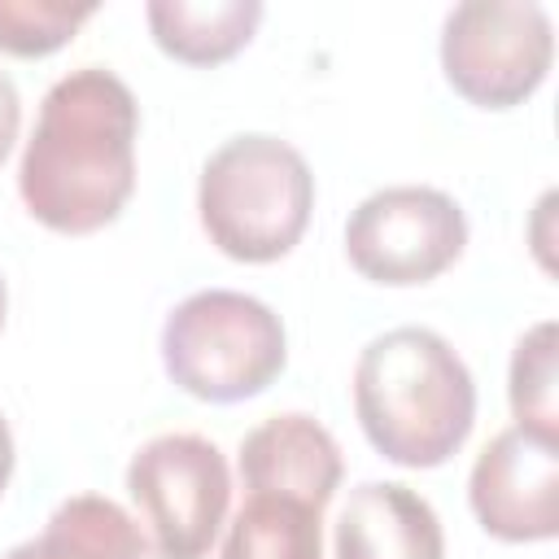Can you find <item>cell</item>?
<instances>
[{
	"label": "cell",
	"instance_id": "obj_16",
	"mask_svg": "<svg viewBox=\"0 0 559 559\" xmlns=\"http://www.w3.org/2000/svg\"><path fill=\"white\" fill-rule=\"evenodd\" d=\"M17 127H22V96H17V83L0 70V166L17 140Z\"/></svg>",
	"mask_w": 559,
	"mask_h": 559
},
{
	"label": "cell",
	"instance_id": "obj_18",
	"mask_svg": "<svg viewBox=\"0 0 559 559\" xmlns=\"http://www.w3.org/2000/svg\"><path fill=\"white\" fill-rule=\"evenodd\" d=\"M4 306H9V293H4V280H0V328H4Z\"/></svg>",
	"mask_w": 559,
	"mask_h": 559
},
{
	"label": "cell",
	"instance_id": "obj_7",
	"mask_svg": "<svg viewBox=\"0 0 559 559\" xmlns=\"http://www.w3.org/2000/svg\"><path fill=\"white\" fill-rule=\"evenodd\" d=\"M467 249L463 205L428 183H393L362 197L345 223L349 266L389 288L428 284Z\"/></svg>",
	"mask_w": 559,
	"mask_h": 559
},
{
	"label": "cell",
	"instance_id": "obj_10",
	"mask_svg": "<svg viewBox=\"0 0 559 559\" xmlns=\"http://www.w3.org/2000/svg\"><path fill=\"white\" fill-rule=\"evenodd\" d=\"M332 559H445V533L419 489L362 480L341 507Z\"/></svg>",
	"mask_w": 559,
	"mask_h": 559
},
{
	"label": "cell",
	"instance_id": "obj_3",
	"mask_svg": "<svg viewBox=\"0 0 559 559\" xmlns=\"http://www.w3.org/2000/svg\"><path fill=\"white\" fill-rule=\"evenodd\" d=\"M314 210L310 162L280 135L223 140L197 183V214L210 245L236 262L262 266L293 253Z\"/></svg>",
	"mask_w": 559,
	"mask_h": 559
},
{
	"label": "cell",
	"instance_id": "obj_5",
	"mask_svg": "<svg viewBox=\"0 0 559 559\" xmlns=\"http://www.w3.org/2000/svg\"><path fill=\"white\" fill-rule=\"evenodd\" d=\"M555 26L533 0H463L441 26L445 83L476 109L524 105L550 74Z\"/></svg>",
	"mask_w": 559,
	"mask_h": 559
},
{
	"label": "cell",
	"instance_id": "obj_8",
	"mask_svg": "<svg viewBox=\"0 0 559 559\" xmlns=\"http://www.w3.org/2000/svg\"><path fill=\"white\" fill-rule=\"evenodd\" d=\"M467 502L498 542H550L559 533V441L502 428L472 463Z\"/></svg>",
	"mask_w": 559,
	"mask_h": 559
},
{
	"label": "cell",
	"instance_id": "obj_4",
	"mask_svg": "<svg viewBox=\"0 0 559 559\" xmlns=\"http://www.w3.org/2000/svg\"><path fill=\"white\" fill-rule=\"evenodd\" d=\"M288 336L280 314L236 288H201L162 323L166 376L201 402H245L280 380Z\"/></svg>",
	"mask_w": 559,
	"mask_h": 559
},
{
	"label": "cell",
	"instance_id": "obj_9",
	"mask_svg": "<svg viewBox=\"0 0 559 559\" xmlns=\"http://www.w3.org/2000/svg\"><path fill=\"white\" fill-rule=\"evenodd\" d=\"M345 459L336 437L301 411L262 419L240 441V480L249 493H288L314 507H328L341 489Z\"/></svg>",
	"mask_w": 559,
	"mask_h": 559
},
{
	"label": "cell",
	"instance_id": "obj_6",
	"mask_svg": "<svg viewBox=\"0 0 559 559\" xmlns=\"http://www.w3.org/2000/svg\"><path fill=\"white\" fill-rule=\"evenodd\" d=\"M127 493L157 559H205L231 502V472L210 437L162 432L131 454Z\"/></svg>",
	"mask_w": 559,
	"mask_h": 559
},
{
	"label": "cell",
	"instance_id": "obj_11",
	"mask_svg": "<svg viewBox=\"0 0 559 559\" xmlns=\"http://www.w3.org/2000/svg\"><path fill=\"white\" fill-rule=\"evenodd\" d=\"M0 559H148V542L114 498L74 493L35 537L17 542Z\"/></svg>",
	"mask_w": 559,
	"mask_h": 559
},
{
	"label": "cell",
	"instance_id": "obj_2",
	"mask_svg": "<svg viewBox=\"0 0 559 559\" xmlns=\"http://www.w3.org/2000/svg\"><path fill=\"white\" fill-rule=\"evenodd\" d=\"M354 415L389 463L441 467L476 424V380L441 332L389 328L354 362Z\"/></svg>",
	"mask_w": 559,
	"mask_h": 559
},
{
	"label": "cell",
	"instance_id": "obj_13",
	"mask_svg": "<svg viewBox=\"0 0 559 559\" xmlns=\"http://www.w3.org/2000/svg\"><path fill=\"white\" fill-rule=\"evenodd\" d=\"M223 559H323V507L288 493H249L227 524Z\"/></svg>",
	"mask_w": 559,
	"mask_h": 559
},
{
	"label": "cell",
	"instance_id": "obj_17",
	"mask_svg": "<svg viewBox=\"0 0 559 559\" xmlns=\"http://www.w3.org/2000/svg\"><path fill=\"white\" fill-rule=\"evenodd\" d=\"M13 432H9V419L0 415V493H4V485H9V476H13Z\"/></svg>",
	"mask_w": 559,
	"mask_h": 559
},
{
	"label": "cell",
	"instance_id": "obj_14",
	"mask_svg": "<svg viewBox=\"0 0 559 559\" xmlns=\"http://www.w3.org/2000/svg\"><path fill=\"white\" fill-rule=\"evenodd\" d=\"M507 397L515 428L559 441V397H555V319L533 323L511 354V376H507Z\"/></svg>",
	"mask_w": 559,
	"mask_h": 559
},
{
	"label": "cell",
	"instance_id": "obj_12",
	"mask_svg": "<svg viewBox=\"0 0 559 559\" xmlns=\"http://www.w3.org/2000/svg\"><path fill=\"white\" fill-rule=\"evenodd\" d=\"M153 44L183 61V66H218L236 57L258 22L262 4L258 0H153L144 9Z\"/></svg>",
	"mask_w": 559,
	"mask_h": 559
},
{
	"label": "cell",
	"instance_id": "obj_15",
	"mask_svg": "<svg viewBox=\"0 0 559 559\" xmlns=\"http://www.w3.org/2000/svg\"><path fill=\"white\" fill-rule=\"evenodd\" d=\"M92 13L96 4H70V0H0V52L48 57L66 48Z\"/></svg>",
	"mask_w": 559,
	"mask_h": 559
},
{
	"label": "cell",
	"instance_id": "obj_1",
	"mask_svg": "<svg viewBox=\"0 0 559 559\" xmlns=\"http://www.w3.org/2000/svg\"><path fill=\"white\" fill-rule=\"evenodd\" d=\"M140 105L105 66L61 74L17 162V197L35 223L61 236L109 227L135 192Z\"/></svg>",
	"mask_w": 559,
	"mask_h": 559
}]
</instances>
